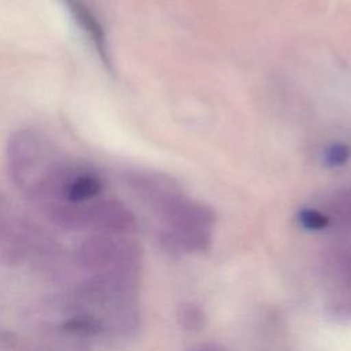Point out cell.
Wrapping results in <instances>:
<instances>
[{"mask_svg": "<svg viewBox=\"0 0 351 351\" xmlns=\"http://www.w3.org/2000/svg\"><path fill=\"white\" fill-rule=\"evenodd\" d=\"M350 159L351 145L346 143H333L326 148L324 154V162L328 167H341L348 163Z\"/></svg>", "mask_w": 351, "mask_h": 351, "instance_id": "cell-7", "label": "cell"}, {"mask_svg": "<svg viewBox=\"0 0 351 351\" xmlns=\"http://www.w3.org/2000/svg\"><path fill=\"white\" fill-rule=\"evenodd\" d=\"M298 222L307 230H322L328 228L330 218L315 208H302L298 213Z\"/></svg>", "mask_w": 351, "mask_h": 351, "instance_id": "cell-6", "label": "cell"}, {"mask_svg": "<svg viewBox=\"0 0 351 351\" xmlns=\"http://www.w3.org/2000/svg\"><path fill=\"white\" fill-rule=\"evenodd\" d=\"M330 211L337 217L343 223L351 226V189H341L332 195Z\"/></svg>", "mask_w": 351, "mask_h": 351, "instance_id": "cell-4", "label": "cell"}, {"mask_svg": "<svg viewBox=\"0 0 351 351\" xmlns=\"http://www.w3.org/2000/svg\"><path fill=\"white\" fill-rule=\"evenodd\" d=\"M67 8L71 19L78 25L82 34L89 40L90 45L96 49L101 62L111 70V58L108 55V45L104 29L93 11L85 4L84 0H62Z\"/></svg>", "mask_w": 351, "mask_h": 351, "instance_id": "cell-3", "label": "cell"}, {"mask_svg": "<svg viewBox=\"0 0 351 351\" xmlns=\"http://www.w3.org/2000/svg\"><path fill=\"white\" fill-rule=\"evenodd\" d=\"M178 321L186 330H199L204 325V314L200 307L185 303L178 310Z\"/></svg>", "mask_w": 351, "mask_h": 351, "instance_id": "cell-5", "label": "cell"}, {"mask_svg": "<svg viewBox=\"0 0 351 351\" xmlns=\"http://www.w3.org/2000/svg\"><path fill=\"white\" fill-rule=\"evenodd\" d=\"M140 248L129 236L93 233L86 237L77 251L80 265L89 274L132 273L140 270Z\"/></svg>", "mask_w": 351, "mask_h": 351, "instance_id": "cell-2", "label": "cell"}, {"mask_svg": "<svg viewBox=\"0 0 351 351\" xmlns=\"http://www.w3.org/2000/svg\"><path fill=\"white\" fill-rule=\"evenodd\" d=\"M7 203H8V202L5 200V197H4L3 195H0V213H1L3 208L7 206Z\"/></svg>", "mask_w": 351, "mask_h": 351, "instance_id": "cell-9", "label": "cell"}, {"mask_svg": "<svg viewBox=\"0 0 351 351\" xmlns=\"http://www.w3.org/2000/svg\"><path fill=\"white\" fill-rule=\"evenodd\" d=\"M188 351H222V350L215 344H200Z\"/></svg>", "mask_w": 351, "mask_h": 351, "instance_id": "cell-8", "label": "cell"}, {"mask_svg": "<svg viewBox=\"0 0 351 351\" xmlns=\"http://www.w3.org/2000/svg\"><path fill=\"white\" fill-rule=\"evenodd\" d=\"M7 171L14 185L52 223L90 230L104 178L90 163L63 154L43 133L15 132L7 144Z\"/></svg>", "mask_w": 351, "mask_h": 351, "instance_id": "cell-1", "label": "cell"}]
</instances>
